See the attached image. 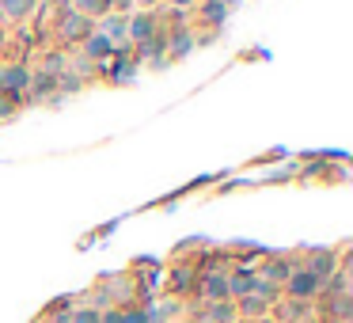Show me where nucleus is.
Here are the masks:
<instances>
[{"label":"nucleus","instance_id":"nucleus-5","mask_svg":"<svg viewBox=\"0 0 353 323\" xmlns=\"http://www.w3.org/2000/svg\"><path fill=\"white\" fill-rule=\"evenodd\" d=\"M0 8H4L8 19H19V16H27V12L34 8V0H0Z\"/></svg>","mask_w":353,"mask_h":323},{"label":"nucleus","instance_id":"nucleus-6","mask_svg":"<svg viewBox=\"0 0 353 323\" xmlns=\"http://www.w3.org/2000/svg\"><path fill=\"white\" fill-rule=\"evenodd\" d=\"M61 34H69V38L88 34V19H84V16H65V19H61Z\"/></svg>","mask_w":353,"mask_h":323},{"label":"nucleus","instance_id":"nucleus-9","mask_svg":"<svg viewBox=\"0 0 353 323\" xmlns=\"http://www.w3.org/2000/svg\"><path fill=\"white\" fill-rule=\"evenodd\" d=\"M76 8H80V12H91V16H99V12L110 8V0H76Z\"/></svg>","mask_w":353,"mask_h":323},{"label":"nucleus","instance_id":"nucleus-3","mask_svg":"<svg viewBox=\"0 0 353 323\" xmlns=\"http://www.w3.org/2000/svg\"><path fill=\"white\" fill-rule=\"evenodd\" d=\"M99 34H103V38H107L110 46H114V42H122V38H125V19L107 16V19H103V31H99Z\"/></svg>","mask_w":353,"mask_h":323},{"label":"nucleus","instance_id":"nucleus-4","mask_svg":"<svg viewBox=\"0 0 353 323\" xmlns=\"http://www.w3.org/2000/svg\"><path fill=\"white\" fill-rule=\"evenodd\" d=\"M125 34H130V38H137V42H148V38H152V19L137 16L133 23H125Z\"/></svg>","mask_w":353,"mask_h":323},{"label":"nucleus","instance_id":"nucleus-11","mask_svg":"<svg viewBox=\"0 0 353 323\" xmlns=\"http://www.w3.org/2000/svg\"><path fill=\"white\" fill-rule=\"evenodd\" d=\"M206 289H209V297H224L228 293V278H209Z\"/></svg>","mask_w":353,"mask_h":323},{"label":"nucleus","instance_id":"nucleus-13","mask_svg":"<svg viewBox=\"0 0 353 323\" xmlns=\"http://www.w3.org/2000/svg\"><path fill=\"white\" fill-rule=\"evenodd\" d=\"M213 320H217V323H228L232 312H228V308H213Z\"/></svg>","mask_w":353,"mask_h":323},{"label":"nucleus","instance_id":"nucleus-12","mask_svg":"<svg viewBox=\"0 0 353 323\" xmlns=\"http://www.w3.org/2000/svg\"><path fill=\"white\" fill-rule=\"evenodd\" d=\"M122 323H148V315L145 312H130V315H122Z\"/></svg>","mask_w":353,"mask_h":323},{"label":"nucleus","instance_id":"nucleus-15","mask_svg":"<svg viewBox=\"0 0 353 323\" xmlns=\"http://www.w3.org/2000/svg\"><path fill=\"white\" fill-rule=\"evenodd\" d=\"M175 4H179V8H186V4H190V0H175Z\"/></svg>","mask_w":353,"mask_h":323},{"label":"nucleus","instance_id":"nucleus-14","mask_svg":"<svg viewBox=\"0 0 353 323\" xmlns=\"http://www.w3.org/2000/svg\"><path fill=\"white\" fill-rule=\"evenodd\" d=\"M99 323H122V312H107V315H99Z\"/></svg>","mask_w":353,"mask_h":323},{"label":"nucleus","instance_id":"nucleus-2","mask_svg":"<svg viewBox=\"0 0 353 323\" xmlns=\"http://www.w3.org/2000/svg\"><path fill=\"white\" fill-rule=\"evenodd\" d=\"M315 289H319V278H315V274H308V270L289 274V293H296V297H312Z\"/></svg>","mask_w":353,"mask_h":323},{"label":"nucleus","instance_id":"nucleus-16","mask_svg":"<svg viewBox=\"0 0 353 323\" xmlns=\"http://www.w3.org/2000/svg\"><path fill=\"white\" fill-rule=\"evenodd\" d=\"M209 4H213V0H209Z\"/></svg>","mask_w":353,"mask_h":323},{"label":"nucleus","instance_id":"nucleus-10","mask_svg":"<svg viewBox=\"0 0 353 323\" xmlns=\"http://www.w3.org/2000/svg\"><path fill=\"white\" fill-rule=\"evenodd\" d=\"M69 323H99V312L95 308H80V312L69 315Z\"/></svg>","mask_w":353,"mask_h":323},{"label":"nucleus","instance_id":"nucleus-8","mask_svg":"<svg viewBox=\"0 0 353 323\" xmlns=\"http://www.w3.org/2000/svg\"><path fill=\"white\" fill-rule=\"evenodd\" d=\"M251 289H255V278H247V274L228 278V293H251Z\"/></svg>","mask_w":353,"mask_h":323},{"label":"nucleus","instance_id":"nucleus-1","mask_svg":"<svg viewBox=\"0 0 353 323\" xmlns=\"http://www.w3.org/2000/svg\"><path fill=\"white\" fill-rule=\"evenodd\" d=\"M27 84H31V73H27V69H0V91H12V95H16V91H23Z\"/></svg>","mask_w":353,"mask_h":323},{"label":"nucleus","instance_id":"nucleus-7","mask_svg":"<svg viewBox=\"0 0 353 323\" xmlns=\"http://www.w3.org/2000/svg\"><path fill=\"white\" fill-rule=\"evenodd\" d=\"M110 50H114V46H110L103 34H91V38H88V53H91V58H107Z\"/></svg>","mask_w":353,"mask_h":323}]
</instances>
